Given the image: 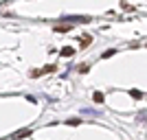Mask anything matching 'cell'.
Listing matches in <instances>:
<instances>
[{
  "instance_id": "8",
  "label": "cell",
  "mask_w": 147,
  "mask_h": 140,
  "mask_svg": "<svg viewBox=\"0 0 147 140\" xmlns=\"http://www.w3.org/2000/svg\"><path fill=\"white\" fill-rule=\"evenodd\" d=\"M129 94L134 98H143V92H138V90H129Z\"/></svg>"
},
{
  "instance_id": "7",
  "label": "cell",
  "mask_w": 147,
  "mask_h": 140,
  "mask_svg": "<svg viewBox=\"0 0 147 140\" xmlns=\"http://www.w3.org/2000/svg\"><path fill=\"white\" fill-rule=\"evenodd\" d=\"M77 70H79V72H88L90 66H88V64H81V66H77Z\"/></svg>"
},
{
  "instance_id": "5",
  "label": "cell",
  "mask_w": 147,
  "mask_h": 140,
  "mask_svg": "<svg viewBox=\"0 0 147 140\" xmlns=\"http://www.w3.org/2000/svg\"><path fill=\"white\" fill-rule=\"evenodd\" d=\"M90 42H92V37H90V35L81 37V46H84V48H86V46H88V44H90Z\"/></svg>"
},
{
  "instance_id": "2",
  "label": "cell",
  "mask_w": 147,
  "mask_h": 140,
  "mask_svg": "<svg viewBox=\"0 0 147 140\" xmlns=\"http://www.w3.org/2000/svg\"><path fill=\"white\" fill-rule=\"evenodd\" d=\"M59 55H61V57H73V55H75V50L70 48V46H64V48L59 50Z\"/></svg>"
},
{
  "instance_id": "1",
  "label": "cell",
  "mask_w": 147,
  "mask_h": 140,
  "mask_svg": "<svg viewBox=\"0 0 147 140\" xmlns=\"http://www.w3.org/2000/svg\"><path fill=\"white\" fill-rule=\"evenodd\" d=\"M55 68H57V66H53V64H51V66H44L42 70H31V77H42V74H46V72H53Z\"/></svg>"
},
{
  "instance_id": "4",
  "label": "cell",
  "mask_w": 147,
  "mask_h": 140,
  "mask_svg": "<svg viewBox=\"0 0 147 140\" xmlns=\"http://www.w3.org/2000/svg\"><path fill=\"white\" fill-rule=\"evenodd\" d=\"M29 134H31V129H20V131L13 134V138H24V136H29Z\"/></svg>"
},
{
  "instance_id": "3",
  "label": "cell",
  "mask_w": 147,
  "mask_h": 140,
  "mask_svg": "<svg viewBox=\"0 0 147 140\" xmlns=\"http://www.w3.org/2000/svg\"><path fill=\"white\" fill-rule=\"evenodd\" d=\"M92 98H94V103H103V101H105L103 92H94V94H92Z\"/></svg>"
},
{
  "instance_id": "6",
  "label": "cell",
  "mask_w": 147,
  "mask_h": 140,
  "mask_svg": "<svg viewBox=\"0 0 147 140\" xmlns=\"http://www.w3.org/2000/svg\"><path fill=\"white\" fill-rule=\"evenodd\" d=\"M70 26H55V33H68Z\"/></svg>"
}]
</instances>
